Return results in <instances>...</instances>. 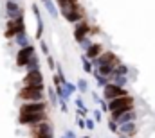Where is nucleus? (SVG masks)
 Instances as JSON below:
<instances>
[{
    "instance_id": "obj_4",
    "label": "nucleus",
    "mask_w": 155,
    "mask_h": 138,
    "mask_svg": "<svg viewBox=\"0 0 155 138\" xmlns=\"http://www.w3.org/2000/svg\"><path fill=\"white\" fill-rule=\"evenodd\" d=\"M20 33H25V20L24 16L16 18V20H7L5 22V31H4V36L7 39H13L15 36H18Z\"/></svg>"
},
{
    "instance_id": "obj_23",
    "label": "nucleus",
    "mask_w": 155,
    "mask_h": 138,
    "mask_svg": "<svg viewBox=\"0 0 155 138\" xmlns=\"http://www.w3.org/2000/svg\"><path fill=\"white\" fill-rule=\"evenodd\" d=\"M128 72H130V68H128V65H124L123 61L117 65L116 68H114V74H112V77L114 75H128Z\"/></svg>"
},
{
    "instance_id": "obj_28",
    "label": "nucleus",
    "mask_w": 155,
    "mask_h": 138,
    "mask_svg": "<svg viewBox=\"0 0 155 138\" xmlns=\"http://www.w3.org/2000/svg\"><path fill=\"white\" fill-rule=\"evenodd\" d=\"M96 77V84L99 86V88H105L108 83H110V77H105V75H94Z\"/></svg>"
},
{
    "instance_id": "obj_24",
    "label": "nucleus",
    "mask_w": 155,
    "mask_h": 138,
    "mask_svg": "<svg viewBox=\"0 0 155 138\" xmlns=\"http://www.w3.org/2000/svg\"><path fill=\"white\" fill-rule=\"evenodd\" d=\"M81 63H83V70H85V74H92V72H94V65H92L90 59H87L85 56H81Z\"/></svg>"
},
{
    "instance_id": "obj_14",
    "label": "nucleus",
    "mask_w": 155,
    "mask_h": 138,
    "mask_svg": "<svg viewBox=\"0 0 155 138\" xmlns=\"http://www.w3.org/2000/svg\"><path fill=\"white\" fill-rule=\"evenodd\" d=\"M139 133V126L137 122H126V124H121L119 129H117V135H123V136L134 138Z\"/></svg>"
},
{
    "instance_id": "obj_41",
    "label": "nucleus",
    "mask_w": 155,
    "mask_h": 138,
    "mask_svg": "<svg viewBox=\"0 0 155 138\" xmlns=\"http://www.w3.org/2000/svg\"><path fill=\"white\" fill-rule=\"evenodd\" d=\"M78 138H90V136H78Z\"/></svg>"
},
{
    "instance_id": "obj_31",
    "label": "nucleus",
    "mask_w": 155,
    "mask_h": 138,
    "mask_svg": "<svg viewBox=\"0 0 155 138\" xmlns=\"http://www.w3.org/2000/svg\"><path fill=\"white\" fill-rule=\"evenodd\" d=\"M40 50H41L43 56H49V45H47L45 39H40Z\"/></svg>"
},
{
    "instance_id": "obj_40",
    "label": "nucleus",
    "mask_w": 155,
    "mask_h": 138,
    "mask_svg": "<svg viewBox=\"0 0 155 138\" xmlns=\"http://www.w3.org/2000/svg\"><path fill=\"white\" fill-rule=\"evenodd\" d=\"M117 138H128V136H123V135H117Z\"/></svg>"
},
{
    "instance_id": "obj_10",
    "label": "nucleus",
    "mask_w": 155,
    "mask_h": 138,
    "mask_svg": "<svg viewBox=\"0 0 155 138\" xmlns=\"http://www.w3.org/2000/svg\"><path fill=\"white\" fill-rule=\"evenodd\" d=\"M49 104L45 101H40V102H22L18 108V115H27V113H41V111H47Z\"/></svg>"
},
{
    "instance_id": "obj_3",
    "label": "nucleus",
    "mask_w": 155,
    "mask_h": 138,
    "mask_svg": "<svg viewBox=\"0 0 155 138\" xmlns=\"http://www.w3.org/2000/svg\"><path fill=\"white\" fill-rule=\"evenodd\" d=\"M47 88H29V86H22L18 90V101L20 102H40V101H45L47 93H45Z\"/></svg>"
},
{
    "instance_id": "obj_12",
    "label": "nucleus",
    "mask_w": 155,
    "mask_h": 138,
    "mask_svg": "<svg viewBox=\"0 0 155 138\" xmlns=\"http://www.w3.org/2000/svg\"><path fill=\"white\" fill-rule=\"evenodd\" d=\"M90 24L87 22V18L85 20H81V22H78L76 25H74V33H72V36H74V41L76 43H79L83 38H87V36H90Z\"/></svg>"
},
{
    "instance_id": "obj_5",
    "label": "nucleus",
    "mask_w": 155,
    "mask_h": 138,
    "mask_svg": "<svg viewBox=\"0 0 155 138\" xmlns=\"http://www.w3.org/2000/svg\"><path fill=\"white\" fill-rule=\"evenodd\" d=\"M49 120V113L41 111V113H27V115H18V124L24 127H33L40 122Z\"/></svg>"
},
{
    "instance_id": "obj_36",
    "label": "nucleus",
    "mask_w": 155,
    "mask_h": 138,
    "mask_svg": "<svg viewBox=\"0 0 155 138\" xmlns=\"http://www.w3.org/2000/svg\"><path fill=\"white\" fill-rule=\"evenodd\" d=\"M58 106H60V109H61L63 113H67V111H69V106H67V101H58Z\"/></svg>"
},
{
    "instance_id": "obj_22",
    "label": "nucleus",
    "mask_w": 155,
    "mask_h": 138,
    "mask_svg": "<svg viewBox=\"0 0 155 138\" xmlns=\"http://www.w3.org/2000/svg\"><path fill=\"white\" fill-rule=\"evenodd\" d=\"M45 93H47V97H49V101H51V106H58V97H56V90H54V86H49L47 90H45Z\"/></svg>"
},
{
    "instance_id": "obj_17",
    "label": "nucleus",
    "mask_w": 155,
    "mask_h": 138,
    "mask_svg": "<svg viewBox=\"0 0 155 138\" xmlns=\"http://www.w3.org/2000/svg\"><path fill=\"white\" fill-rule=\"evenodd\" d=\"M41 2V5L45 7V11L51 14V18H58V14H60V11L56 9V4H54V0H40Z\"/></svg>"
},
{
    "instance_id": "obj_34",
    "label": "nucleus",
    "mask_w": 155,
    "mask_h": 138,
    "mask_svg": "<svg viewBox=\"0 0 155 138\" xmlns=\"http://www.w3.org/2000/svg\"><path fill=\"white\" fill-rule=\"evenodd\" d=\"M108 129H110V133H114V135H117V129H119V126H117V124L114 122V120H112V118L108 120Z\"/></svg>"
},
{
    "instance_id": "obj_33",
    "label": "nucleus",
    "mask_w": 155,
    "mask_h": 138,
    "mask_svg": "<svg viewBox=\"0 0 155 138\" xmlns=\"http://www.w3.org/2000/svg\"><path fill=\"white\" fill-rule=\"evenodd\" d=\"M97 104H99V108H101V111H103V113H108V102H107L105 99H101V97H99Z\"/></svg>"
},
{
    "instance_id": "obj_15",
    "label": "nucleus",
    "mask_w": 155,
    "mask_h": 138,
    "mask_svg": "<svg viewBox=\"0 0 155 138\" xmlns=\"http://www.w3.org/2000/svg\"><path fill=\"white\" fill-rule=\"evenodd\" d=\"M103 52H105V47H103L101 43H92V45H90V49L83 52V56H85L87 59L94 61V59H96V58H99Z\"/></svg>"
},
{
    "instance_id": "obj_7",
    "label": "nucleus",
    "mask_w": 155,
    "mask_h": 138,
    "mask_svg": "<svg viewBox=\"0 0 155 138\" xmlns=\"http://www.w3.org/2000/svg\"><path fill=\"white\" fill-rule=\"evenodd\" d=\"M35 56H36V47L31 43V45H27V47H22V49L16 52L15 63H16V67H18V68H24V67L29 63V59H31V58H35Z\"/></svg>"
},
{
    "instance_id": "obj_1",
    "label": "nucleus",
    "mask_w": 155,
    "mask_h": 138,
    "mask_svg": "<svg viewBox=\"0 0 155 138\" xmlns=\"http://www.w3.org/2000/svg\"><path fill=\"white\" fill-rule=\"evenodd\" d=\"M135 109V97L134 95H124V97H117L114 101H108V113L110 117H117L124 111Z\"/></svg>"
},
{
    "instance_id": "obj_37",
    "label": "nucleus",
    "mask_w": 155,
    "mask_h": 138,
    "mask_svg": "<svg viewBox=\"0 0 155 138\" xmlns=\"http://www.w3.org/2000/svg\"><path fill=\"white\" fill-rule=\"evenodd\" d=\"M60 138H78V136H76V133H74V131H71V129H67V131L63 133V136H60Z\"/></svg>"
},
{
    "instance_id": "obj_8",
    "label": "nucleus",
    "mask_w": 155,
    "mask_h": 138,
    "mask_svg": "<svg viewBox=\"0 0 155 138\" xmlns=\"http://www.w3.org/2000/svg\"><path fill=\"white\" fill-rule=\"evenodd\" d=\"M130 92L126 90V88H119V86H116L114 83H108L105 88H103V93H101V99H105L107 102L108 101H114V99H117V97H124V95H128Z\"/></svg>"
},
{
    "instance_id": "obj_25",
    "label": "nucleus",
    "mask_w": 155,
    "mask_h": 138,
    "mask_svg": "<svg viewBox=\"0 0 155 138\" xmlns=\"http://www.w3.org/2000/svg\"><path fill=\"white\" fill-rule=\"evenodd\" d=\"M76 88H78L79 93H87V92H88V83H87V79H78Z\"/></svg>"
},
{
    "instance_id": "obj_43",
    "label": "nucleus",
    "mask_w": 155,
    "mask_h": 138,
    "mask_svg": "<svg viewBox=\"0 0 155 138\" xmlns=\"http://www.w3.org/2000/svg\"><path fill=\"white\" fill-rule=\"evenodd\" d=\"M108 138H110V136H108Z\"/></svg>"
},
{
    "instance_id": "obj_30",
    "label": "nucleus",
    "mask_w": 155,
    "mask_h": 138,
    "mask_svg": "<svg viewBox=\"0 0 155 138\" xmlns=\"http://www.w3.org/2000/svg\"><path fill=\"white\" fill-rule=\"evenodd\" d=\"M85 129H87V131H94V129H96L94 118H85Z\"/></svg>"
},
{
    "instance_id": "obj_11",
    "label": "nucleus",
    "mask_w": 155,
    "mask_h": 138,
    "mask_svg": "<svg viewBox=\"0 0 155 138\" xmlns=\"http://www.w3.org/2000/svg\"><path fill=\"white\" fill-rule=\"evenodd\" d=\"M24 16V9L20 5V2H15V0H7L5 2V18L7 20H16Z\"/></svg>"
},
{
    "instance_id": "obj_19",
    "label": "nucleus",
    "mask_w": 155,
    "mask_h": 138,
    "mask_svg": "<svg viewBox=\"0 0 155 138\" xmlns=\"http://www.w3.org/2000/svg\"><path fill=\"white\" fill-rule=\"evenodd\" d=\"M76 113H78V117H81V118H87V113H88V108L85 106V102H83V99L81 97H78L76 99Z\"/></svg>"
},
{
    "instance_id": "obj_35",
    "label": "nucleus",
    "mask_w": 155,
    "mask_h": 138,
    "mask_svg": "<svg viewBox=\"0 0 155 138\" xmlns=\"http://www.w3.org/2000/svg\"><path fill=\"white\" fill-rule=\"evenodd\" d=\"M58 2V7H61V5H71V4H78L79 0H56Z\"/></svg>"
},
{
    "instance_id": "obj_42",
    "label": "nucleus",
    "mask_w": 155,
    "mask_h": 138,
    "mask_svg": "<svg viewBox=\"0 0 155 138\" xmlns=\"http://www.w3.org/2000/svg\"><path fill=\"white\" fill-rule=\"evenodd\" d=\"M15 2H18V0H15Z\"/></svg>"
},
{
    "instance_id": "obj_32",
    "label": "nucleus",
    "mask_w": 155,
    "mask_h": 138,
    "mask_svg": "<svg viewBox=\"0 0 155 138\" xmlns=\"http://www.w3.org/2000/svg\"><path fill=\"white\" fill-rule=\"evenodd\" d=\"M45 58H47V67L54 72V70H56V61H54V58H52L51 54H49V56H45Z\"/></svg>"
},
{
    "instance_id": "obj_26",
    "label": "nucleus",
    "mask_w": 155,
    "mask_h": 138,
    "mask_svg": "<svg viewBox=\"0 0 155 138\" xmlns=\"http://www.w3.org/2000/svg\"><path fill=\"white\" fill-rule=\"evenodd\" d=\"M92 43H94V41H92V38H90V36H87V38H83L78 45H79V49L85 52V50H88V49H90V45H92Z\"/></svg>"
},
{
    "instance_id": "obj_9",
    "label": "nucleus",
    "mask_w": 155,
    "mask_h": 138,
    "mask_svg": "<svg viewBox=\"0 0 155 138\" xmlns=\"http://www.w3.org/2000/svg\"><path fill=\"white\" fill-rule=\"evenodd\" d=\"M47 135H54V126L51 124V120L40 122V124H36V126L29 127V138H35V136H47Z\"/></svg>"
},
{
    "instance_id": "obj_18",
    "label": "nucleus",
    "mask_w": 155,
    "mask_h": 138,
    "mask_svg": "<svg viewBox=\"0 0 155 138\" xmlns=\"http://www.w3.org/2000/svg\"><path fill=\"white\" fill-rule=\"evenodd\" d=\"M13 43L18 45V49L31 45V38H29V34H27V31H25V33H20L18 36H15V38H13Z\"/></svg>"
},
{
    "instance_id": "obj_6",
    "label": "nucleus",
    "mask_w": 155,
    "mask_h": 138,
    "mask_svg": "<svg viewBox=\"0 0 155 138\" xmlns=\"http://www.w3.org/2000/svg\"><path fill=\"white\" fill-rule=\"evenodd\" d=\"M22 86H29V88H45V79L41 70L36 72H25L24 79H22Z\"/></svg>"
},
{
    "instance_id": "obj_20",
    "label": "nucleus",
    "mask_w": 155,
    "mask_h": 138,
    "mask_svg": "<svg viewBox=\"0 0 155 138\" xmlns=\"http://www.w3.org/2000/svg\"><path fill=\"white\" fill-rule=\"evenodd\" d=\"M128 75H114V77H110V83H114L116 86L119 88H126L128 86Z\"/></svg>"
},
{
    "instance_id": "obj_13",
    "label": "nucleus",
    "mask_w": 155,
    "mask_h": 138,
    "mask_svg": "<svg viewBox=\"0 0 155 138\" xmlns=\"http://www.w3.org/2000/svg\"><path fill=\"white\" fill-rule=\"evenodd\" d=\"M110 118L116 122L117 126L126 124V122H137V118H139V111H137V108H135V109L124 111V113H121V115H117V117H110Z\"/></svg>"
},
{
    "instance_id": "obj_16",
    "label": "nucleus",
    "mask_w": 155,
    "mask_h": 138,
    "mask_svg": "<svg viewBox=\"0 0 155 138\" xmlns=\"http://www.w3.org/2000/svg\"><path fill=\"white\" fill-rule=\"evenodd\" d=\"M33 7V14H35V18H36V39H41V36H43V18H41V13H40V7L36 4H33L31 5Z\"/></svg>"
},
{
    "instance_id": "obj_2",
    "label": "nucleus",
    "mask_w": 155,
    "mask_h": 138,
    "mask_svg": "<svg viewBox=\"0 0 155 138\" xmlns=\"http://www.w3.org/2000/svg\"><path fill=\"white\" fill-rule=\"evenodd\" d=\"M60 14H61L69 24H74V25H76L78 22H81V20L87 18L85 9H83V5H81L79 2H78V4H71V5H61V7H60Z\"/></svg>"
},
{
    "instance_id": "obj_27",
    "label": "nucleus",
    "mask_w": 155,
    "mask_h": 138,
    "mask_svg": "<svg viewBox=\"0 0 155 138\" xmlns=\"http://www.w3.org/2000/svg\"><path fill=\"white\" fill-rule=\"evenodd\" d=\"M63 88H65V92L69 93V97H72V95H74V93L78 92L76 84H74V83H71V81H67V83H63Z\"/></svg>"
},
{
    "instance_id": "obj_21",
    "label": "nucleus",
    "mask_w": 155,
    "mask_h": 138,
    "mask_svg": "<svg viewBox=\"0 0 155 138\" xmlns=\"http://www.w3.org/2000/svg\"><path fill=\"white\" fill-rule=\"evenodd\" d=\"M24 68H25V72H36V70H40V58H38V56L31 58V59H29V63H27Z\"/></svg>"
},
{
    "instance_id": "obj_39",
    "label": "nucleus",
    "mask_w": 155,
    "mask_h": 138,
    "mask_svg": "<svg viewBox=\"0 0 155 138\" xmlns=\"http://www.w3.org/2000/svg\"><path fill=\"white\" fill-rule=\"evenodd\" d=\"M35 138H54V135H47V136H35Z\"/></svg>"
},
{
    "instance_id": "obj_29",
    "label": "nucleus",
    "mask_w": 155,
    "mask_h": 138,
    "mask_svg": "<svg viewBox=\"0 0 155 138\" xmlns=\"http://www.w3.org/2000/svg\"><path fill=\"white\" fill-rule=\"evenodd\" d=\"M92 118H94L96 124L103 122V111H101V109H94V111H92Z\"/></svg>"
},
{
    "instance_id": "obj_38",
    "label": "nucleus",
    "mask_w": 155,
    "mask_h": 138,
    "mask_svg": "<svg viewBox=\"0 0 155 138\" xmlns=\"http://www.w3.org/2000/svg\"><path fill=\"white\" fill-rule=\"evenodd\" d=\"M76 122H78V126H79L81 129H85V118H81V117H76Z\"/></svg>"
}]
</instances>
